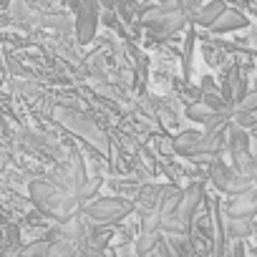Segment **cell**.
<instances>
[{
	"label": "cell",
	"mask_w": 257,
	"mask_h": 257,
	"mask_svg": "<svg viewBox=\"0 0 257 257\" xmlns=\"http://www.w3.org/2000/svg\"><path fill=\"white\" fill-rule=\"evenodd\" d=\"M28 194H31V202L48 217L58 219V222H71L76 214V207H78V197L76 194H68L63 192L61 187H56L53 182H43V179H36L28 184Z\"/></svg>",
	"instance_id": "1"
},
{
	"label": "cell",
	"mask_w": 257,
	"mask_h": 257,
	"mask_svg": "<svg viewBox=\"0 0 257 257\" xmlns=\"http://www.w3.org/2000/svg\"><path fill=\"white\" fill-rule=\"evenodd\" d=\"M56 121H58L61 126H66L68 132L78 134L88 147L106 152L108 142H106L103 128H101L98 123H93L86 113H81V111H76V108H68V106H58V108H56Z\"/></svg>",
	"instance_id": "2"
},
{
	"label": "cell",
	"mask_w": 257,
	"mask_h": 257,
	"mask_svg": "<svg viewBox=\"0 0 257 257\" xmlns=\"http://www.w3.org/2000/svg\"><path fill=\"white\" fill-rule=\"evenodd\" d=\"M81 212H83V217L91 224L111 227V224H116L123 217L132 214L134 212V204L128 202V199H123V197H101V199H91Z\"/></svg>",
	"instance_id": "3"
},
{
	"label": "cell",
	"mask_w": 257,
	"mask_h": 257,
	"mask_svg": "<svg viewBox=\"0 0 257 257\" xmlns=\"http://www.w3.org/2000/svg\"><path fill=\"white\" fill-rule=\"evenodd\" d=\"M209 179L222 194H229V197H237V194H242V192H247V189H252L257 184L254 179L237 174L234 167L224 164L222 159H212L209 162Z\"/></svg>",
	"instance_id": "4"
},
{
	"label": "cell",
	"mask_w": 257,
	"mask_h": 257,
	"mask_svg": "<svg viewBox=\"0 0 257 257\" xmlns=\"http://www.w3.org/2000/svg\"><path fill=\"white\" fill-rule=\"evenodd\" d=\"M202 197H204V192H202L199 184H192L189 189H184V197H182L179 209L162 222V229L164 232H184L187 224H189V219H192V214H194V209L199 207Z\"/></svg>",
	"instance_id": "5"
},
{
	"label": "cell",
	"mask_w": 257,
	"mask_h": 257,
	"mask_svg": "<svg viewBox=\"0 0 257 257\" xmlns=\"http://www.w3.org/2000/svg\"><path fill=\"white\" fill-rule=\"evenodd\" d=\"M98 0H81V8L76 11V38L81 46H88L98 31Z\"/></svg>",
	"instance_id": "6"
},
{
	"label": "cell",
	"mask_w": 257,
	"mask_h": 257,
	"mask_svg": "<svg viewBox=\"0 0 257 257\" xmlns=\"http://www.w3.org/2000/svg\"><path fill=\"white\" fill-rule=\"evenodd\" d=\"M257 214V184L237 197H232V202L227 204V217L234 219H252Z\"/></svg>",
	"instance_id": "7"
},
{
	"label": "cell",
	"mask_w": 257,
	"mask_h": 257,
	"mask_svg": "<svg viewBox=\"0 0 257 257\" xmlns=\"http://www.w3.org/2000/svg\"><path fill=\"white\" fill-rule=\"evenodd\" d=\"M174 149L189 159H204V134L202 132H184L174 139Z\"/></svg>",
	"instance_id": "8"
},
{
	"label": "cell",
	"mask_w": 257,
	"mask_h": 257,
	"mask_svg": "<svg viewBox=\"0 0 257 257\" xmlns=\"http://www.w3.org/2000/svg\"><path fill=\"white\" fill-rule=\"evenodd\" d=\"M224 11H227V6L222 3V0H209V3L199 6V8L192 13V21L199 23V26H204V28H212Z\"/></svg>",
	"instance_id": "9"
},
{
	"label": "cell",
	"mask_w": 257,
	"mask_h": 257,
	"mask_svg": "<svg viewBox=\"0 0 257 257\" xmlns=\"http://www.w3.org/2000/svg\"><path fill=\"white\" fill-rule=\"evenodd\" d=\"M227 152L229 157H239V154H249V137L242 126H229L227 132Z\"/></svg>",
	"instance_id": "10"
},
{
	"label": "cell",
	"mask_w": 257,
	"mask_h": 257,
	"mask_svg": "<svg viewBox=\"0 0 257 257\" xmlns=\"http://www.w3.org/2000/svg\"><path fill=\"white\" fill-rule=\"evenodd\" d=\"M249 26V21H247V16H242L239 11H224L222 16H219V21L212 26V31L214 33H229V31H239V28H247Z\"/></svg>",
	"instance_id": "11"
},
{
	"label": "cell",
	"mask_w": 257,
	"mask_h": 257,
	"mask_svg": "<svg viewBox=\"0 0 257 257\" xmlns=\"http://www.w3.org/2000/svg\"><path fill=\"white\" fill-rule=\"evenodd\" d=\"M169 192V187H144L139 192V204L144 212H159L164 194Z\"/></svg>",
	"instance_id": "12"
},
{
	"label": "cell",
	"mask_w": 257,
	"mask_h": 257,
	"mask_svg": "<svg viewBox=\"0 0 257 257\" xmlns=\"http://www.w3.org/2000/svg\"><path fill=\"white\" fill-rule=\"evenodd\" d=\"M76 252H81L78 242L71 239V237H58V239H51V247H48V257H76Z\"/></svg>",
	"instance_id": "13"
},
{
	"label": "cell",
	"mask_w": 257,
	"mask_h": 257,
	"mask_svg": "<svg viewBox=\"0 0 257 257\" xmlns=\"http://www.w3.org/2000/svg\"><path fill=\"white\" fill-rule=\"evenodd\" d=\"M182 197H184V189H179V187H169V192L164 194V199H162V207H159V214H162V219L172 217V214L179 209V204H182Z\"/></svg>",
	"instance_id": "14"
},
{
	"label": "cell",
	"mask_w": 257,
	"mask_h": 257,
	"mask_svg": "<svg viewBox=\"0 0 257 257\" xmlns=\"http://www.w3.org/2000/svg\"><path fill=\"white\" fill-rule=\"evenodd\" d=\"M252 232H254L252 219H234V217H227V237H229V239H242V237H249Z\"/></svg>",
	"instance_id": "15"
},
{
	"label": "cell",
	"mask_w": 257,
	"mask_h": 257,
	"mask_svg": "<svg viewBox=\"0 0 257 257\" xmlns=\"http://www.w3.org/2000/svg\"><path fill=\"white\" fill-rule=\"evenodd\" d=\"M214 116V111L207 106V103H192V106H187V118H192V121H197V123H209V118Z\"/></svg>",
	"instance_id": "16"
},
{
	"label": "cell",
	"mask_w": 257,
	"mask_h": 257,
	"mask_svg": "<svg viewBox=\"0 0 257 257\" xmlns=\"http://www.w3.org/2000/svg\"><path fill=\"white\" fill-rule=\"evenodd\" d=\"M159 242H162V234L159 232H142V237H139V242H137V252L139 254H149V252H154L157 247H159Z\"/></svg>",
	"instance_id": "17"
},
{
	"label": "cell",
	"mask_w": 257,
	"mask_h": 257,
	"mask_svg": "<svg viewBox=\"0 0 257 257\" xmlns=\"http://www.w3.org/2000/svg\"><path fill=\"white\" fill-rule=\"evenodd\" d=\"M48 247H51V239H33L31 244L23 247L21 257H48Z\"/></svg>",
	"instance_id": "18"
},
{
	"label": "cell",
	"mask_w": 257,
	"mask_h": 257,
	"mask_svg": "<svg viewBox=\"0 0 257 257\" xmlns=\"http://www.w3.org/2000/svg\"><path fill=\"white\" fill-rule=\"evenodd\" d=\"M103 184V179L101 177H88L86 182H83V187H81V192H78V202H86V199H91L96 192H98V187Z\"/></svg>",
	"instance_id": "19"
},
{
	"label": "cell",
	"mask_w": 257,
	"mask_h": 257,
	"mask_svg": "<svg viewBox=\"0 0 257 257\" xmlns=\"http://www.w3.org/2000/svg\"><path fill=\"white\" fill-rule=\"evenodd\" d=\"M202 103H207L214 113H224L227 111V103H224V98H219L217 93H202Z\"/></svg>",
	"instance_id": "20"
},
{
	"label": "cell",
	"mask_w": 257,
	"mask_h": 257,
	"mask_svg": "<svg viewBox=\"0 0 257 257\" xmlns=\"http://www.w3.org/2000/svg\"><path fill=\"white\" fill-rule=\"evenodd\" d=\"M237 111H244V113L257 111V88H254V91H249V93H244V98L237 103Z\"/></svg>",
	"instance_id": "21"
},
{
	"label": "cell",
	"mask_w": 257,
	"mask_h": 257,
	"mask_svg": "<svg viewBox=\"0 0 257 257\" xmlns=\"http://www.w3.org/2000/svg\"><path fill=\"white\" fill-rule=\"evenodd\" d=\"M174 3L179 6V11H182V13L192 16V13L197 11V6H199V0H174Z\"/></svg>",
	"instance_id": "22"
},
{
	"label": "cell",
	"mask_w": 257,
	"mask_h": 257,
	"mask_svg": "<svg viewBox=\"0 0 257 257\" xmlns=\"http://www.w3.org/2000/svg\"><path fill=\"white\" fill-rule=\"evenodd\" d=\"M227 257H244V247H242V239H232V247H229Z\"/></svg>",
	"instance_id": "23"
},
{
	"label": "cell",
	"mask_w": 257,
	"mask_h": 257,
	"mask_svg": "<svg viewBox=\"0 0 257 257\" xmlns=\"http://www.w3.org/2000/svg\"><path fill=\"white\" fill-rule=\"evenodd\" d=\"M78 257H103V252L101 249H93V247H83L78 252Z\"/></svg>",
	"instance_id": "24"
},
{
	"label": "cell",
	"mask_w": 257,
	"mask_h": 257,
	"mask_svg": "<svg viewBox=\"0 0 257 257\" xmlns=\"http://www.w3.org/2000/svg\"><path fill=\"white\" fill-rule=\"evenodd\" d=\"M101 3V8H106V11H116L118 8V0H98Z\"/></svg>",
	"instance_id": "25"
},
{
	"label": "cell",
	"mask_w": 257,
	"mask_h": 257,
	"mask_svg": "<svg viewBox=\"0 0 257 257\" xmlns=\"http://www.w3.org/2000/svg\"><path fill=\"white\" fill-rule=\"evenodd\" d=\"M252 227H254V232H257V214L252 217Z\"/></svg>",
	"instance_id": "26"
},
{
	"label": "cell",
	"mask_w": 257,
	"mask_h": 257,
	"mask_svg": "<svg viewBox=\"0 0 257 257\" xmlns=\"http://www.w3.org/2000/svg\"><path fill=\"white\" fill-rule=\"evenodd\" d=\"M0 68H3V63H0Z\"/></svg>",
	"instance_id": "27"
},
{
	"label": "cell",
	"mask_w": 257,
	"mask_h": 257,
	"mask_svg": "<svg viewBox=\"0 0 257 257\" xmlns=\"http://www.w3.org/2000/svg\"><path fill=\"white\" fill-rule=\"evenodd\" d=\"M199 3H202V0H199Z\"/></svg>",
	"instance_id": "28"
}]
</instances>
